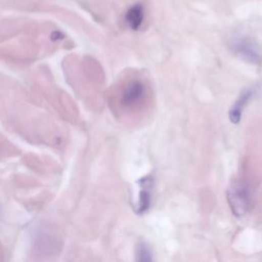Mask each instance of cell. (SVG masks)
Returning a JSON list of instances; mask_svg holds the SVG:
<instances>
[{"instance_id":"cell-1","label":"cell","mask_w":262,"mask_h":262,"mask_svg":"<svg viewBox=\"0 0 262 262\" xmlns=\"http://www.w3.org/2000/svg\"><path fill=\"white\" fill-rule=\"evenodd\" d=\"M230 48L241 58L248 62L259 64L262 61V48L259 43L245 35H236L229 42Z\"/></svg>"},{"instance_id":"cell-2","label":"cell","mask_w":262,"mask_h":262,"mask_svg":"<svg viewBox=\"0 0 262 262\" xmlns=\"http://www.w3.org/2000/svg\"><path fill=\"white\" fill-rule=\"evenodd\" d=\"M227 199L234 215L242 216L248 211L250 206V194L248 188L244 184L239 182L232 183L228 188Z\"/></svg>"},{"instance_id":"cell-3","label":"cell","mask_w":262,"mask_h":262,"mask_svg":"<svg viewBox=\"0 0 262 262\" xmlns=\"http://www.w3.org/2000/svg\"><path fill=\"white\" fill-rule=\"evenodd\" d=\"M144 87L139 81L130 82L122 92L121 103L124 107H134L136 106L143 97Z\"/></svg>"},{"instance_id":"cell-4","label":"cell","mask_w":262,"mask_h":262,"mask_svg":"<svg viewBox=\"0 0 262 262\" xmlns=\"http://www.w3.org/2000/svg\"><path fill=\"white\" fill-rule=\"evenodd\" d=\"M144 19V6L141 3L132 4L125 13V23L133 31L138 30Z\"/></svg>"},{"instance_id":"cell-5","label":"cell","mask_w":262,"mask_h":262,"mask_svg":"<svg viewBox=\"0 0 262 262\" xmlns=\"http://www.w3.org/2000/svg\"><path fill=\"white\" fill-rule=\"evenodd\" d=\"M140 185V193L137 203V212L143 213L145 212L150 204V189L152 185V179L150 176H145L138 181Z\"/></svg>"},{"instance_id":"cell-6","label":"cell","mask_w":262,"mask_h":262,"mask_svg":"<svg viewBox=\"0 0 262 262\" xmlns=\"http://www.w3.org/2000/svg\"><path fill=\"white\" fill-rule=\"evenodd\" d=\"M254 89H249L246 90L241 96L239 98L235 101V103L232 105L230 112H229V119L232 123L236 124L239 122L241 117H242V113L244 110V106L247 104V102L249 101V99H251V97L254 94Z\"/></svg>"},{"instance_id":"cell-7","label":"cell","mask_w":262,"mask_h":262,"mask_svg":"<svg viewBox=\"0 0 262 262\" xmlns=\"http://www.w3.org/2000/svg\"><path fill=\"white\" fill-rule=\"evenodd\" d=\"M151 259H152V257H151L150 249L145 244H141L137 249V260L138 261H150Z\"/></svg>"}]
</instances>
